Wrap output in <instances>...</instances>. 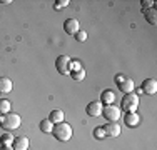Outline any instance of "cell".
Returning <instances> with one entry per match:
<instances>
[{"instance_id":"obj_1","label":"cell","mask_w":157,"mask_h":150,"mask_svg":"<svg viewBox=\"0 0 157 150\" xmlns=\"http://www.w3.org/2000/svg\"><path fill=\"white\" fill-rule=\"evenodd\" d=\"M52 133L59 142H69L72 138V127H70V123H65V122L55 123L54 129H52Z\"/></svg>"},{"instance_id":"obj_2","label":"cell","mask_w":157,"mask_h":150,"mask_svg":"<svg viewBox=\"0 0 157 150\" xmlns=\"http://www.w3.org/2000/svg\"><path fill=\"white\" fill-rule=\"evenodd\" d=\"M139 95H136V93H127V95L122 99L121 102V107L122 110H125L127 114H132V112H136L137 108H139Z\"/></svg>"},{"instance_id":"obj_3","label":"cell","mask_w":157,"mask_h":150,"mask_svg":"<svg viewBox=\"0 0 157 150\" xmlns=\"http://www.w3.org/2000/svg\"><path fill=\"white\" fill-rule=\"evenodd\" d=\"M2 127L7 130V132H12L20 127V115L18 114H12L9 112L7 115H3V120H2Z\"/></svg>"},{"instance_id":"obj_4","label":"cell","mask_w":157,"mask_h":150,"mask_svg":"<svg viewBox=\"0 0 157 150\" xmlns=\"http://www.w3.org/2000/svg\"><path fill=\"white\" fill-rule=\"evenodd\" d=\"M55 67H57L59 73L67 75L72 72V62H70L69 55H59L57 60H55Z\"/></svg>"},{"instance_id":"obj_5","label":"cell","mask_w":157,"mask_h":150,"mask_svg":"<svg viewBox=\"0 0 157 150\" xmlns=\"http://www.w3.org/2000/svg\"><path fill=\"white\" fill-rule=\"evenodd\" d=\"M121 114H122V110L119 107H115V105H107V107L102 108V115L109 122H117L121 118Z\"/></svg>"},{"instance_id":"obj_6","label":"cell","mask_w":157,"mask_h":150,"mask_svg":"<svg viewBox=\"0 0 157 150\" xmlns=\"http://www.w3.org/2000/svg\"><path fill=\"white\" fill-rule=\"evenodd\" d=\"M102 129H104V132H105V137H112V138H115V137H121V133H122L121 125H119V123H115V122H109V123H105V125H104Z\"/></svg>"},{"instance_id":"obj_7","label":"cell","mask_w":157,"mask_h":150,"mask_svg":"<svg viewBox=\"0 0 157 150\" xmlns=\"http://www.w3.org/2000/svg\"><path fill=\"white\" fill-rule=\"evenodd\" d=\"M63 30L67 33H70V35H75L78 30H80V24H78L77 18H67L63 22Z\"/></svg>"},{"instance_id":"obj_8","label":"cell","mask_w":157,"mask_h":150,"mask_svg":"<svg viewBox=\"0 0 157 150\" xmlns=\"http://www.w3.org/2000/svg\"><path fill=\"white\" fill-rule=\"evenodd\" d=\"M142 92L147 93V95H155V92H157L155 78H145L144 84H142Z\"/></svg>"},{"instance_id":"obj_9","label":"cell","mask_w":157,"mask_h":150,"mask_svg":"<svg viewBox=\"0 0 157 150\" xmlns=\"http://www.w3.org/2000/svg\"><path fill=\"white\" fill-rule=\"evenodd\" d=\"M102 102H90L87 105V115L90 117H100L102 115Z\"/></svg>"},{"instance_id":"obj_10","label":"cell","mask_w":157,"mask_h":150,"mask_svg":"<svg viewBox=\"0 0 157 150\" xmlns=\"http://www.w3.org/2000/svg\"><path fill=\"white\" fill-rule=\"evenodd\" d=\"M12 147H13V150H29L30 142H29L27 137H15V138H13Z\"/></svg>"},{"instance_id":"obj_11","label":"cell","mask_w":157,"mask_h":150,"mask_svg":"<svg viewBox=\"0 0 157 150\" xmlns=\"http://www.w3.org/2000/svg\"><path fill=\"white\" fill-rule=\"evenodd\" d=\"M124 122H125L127 127H137V125L140 123V117H139V114H137V112H132V114H125Z\"/></svg>"},{"instance_id":"obj_12","label":"cell","mask_w":157,"mask_h":150,"mask_svg":"<svg viewBox=\"0 0 157 150\" xmlns=\"http://www.w3.org/2000/svg\"><path fill=\"white\" fill-rule=\"evenodd\" d=\"M117 85H119V88H121V92H124L125 95L127 93H132L134 88H136V84H134V80H130V78H124V80Z\"/></svg>"},{"instance_id":"obj_13","label":"cell","mask_w":157,"mask_h":150,"mask_svg":"<svg viewBox=\"0 0 157 150\" xmlns=\"http://www.w3.org/2000/svg\"><path fill=\"white\" fill-rule=\"evenodd\" d=\"M13 88V82L7 77H0V93H10Z\"/></svg>"},{"instance_id":"obj_14","label":"cell","mask_w":157,"mask_h":150,"mask_svg":"<svg viewBox=\"0 0 157 150\" xmlns=\"http://www.w3.org/2000/svg\"><path fill=\"white\" fill-rule=\"evenodd\" d=\"M63 118H65V115H63V110H60V108L52 110L50 115H48V120L52 123H60V122H63Z\"/></svg>"},{"instance_id":"obj_15","label":"cell","mask_w":157,"mask_h":150,"mask_svg":"<svg viewBox=\"0 0 157 150\" xmlns=\"http://www.w3.org/2000/svg\"><path fill=\"white\" fill-rule=\"evenodd\" d=\"M70 77H72L75 82H82V80L85 78V70H84V67L75 65V69H72V72H70Z\"/></svg>"},{"instance_id":"obj_16","label":"cell","mask_w":157,"mask_h":150,"mask_svg":"<svg viewBox=\"0 0 157 150\" xmlns=\"http://www.w3.org/2000/svg\"><path fill=\"white\" fill-rule=\"evenodd\" d=\"M114 100H115V93L112 90H104L102 95H100V102H104L105 105H114Z\"/></svg>"},{"instance_id":"obj_17","label":"cell","mask_w":157,"mask_h":150,"mask_svg":"<svg viewBox=\"0 0 157 150\" xmlns=\"http://www.w3.org/2000/svg\"><path fill=\"white\" fill-rule=\"evenodd\" d=\"M144 13H145V20H147L149 24H152V25H155V24H157V12H155L154 7H152V9L144 10Z\"/></svg>"},{"instance_id":"obj_18","label":"cell","mask_w":157,"mask_h":150,"mask_svg":"<svg viewBox=\"0 0 157 150\" xmlns=\"http://www.w3.org/2000/svg\"><path fill=\"white\" fill-rule=\"evenodd\" d=\"M52 129H54V123H52L48 118L40 122V130H42L44 133H52Z\"/></svg>"},{"instance_id":"obj_19","label":"cell","mask_w":157,"mask_h":150,"mask_svg":"<svg viewBox=\"0 0 157 150\" xmlns=\"http://www.w3.org/2000/svg\"><path fill=\"white\" fill-rule=\"evenodd\" d=\"M10 112V102L7 99H0V115H7Z\"/></svg>"},{"instance_id":"obj_20","label":"cell","mask_w":157,"mask_h":150,"mask_svg":"<svg viewBox=\"0 0 157 150\" xmlns=\"http://www.w3.org/2000/svg\"><path fill=\"white\" fill-rule=\"evenodd\" d=\"M13 144V137L10 133H3L2 135V147H9Z\"/></svg>"},{"instance_id":"obj_21","label":"cell","mask_w":157,"mask_h":150,"mask_svg":"<svg viewBox=\"0 0 157 150\" xmlns=\"http://www.w3.org/2000/svg\"><path fill=\"white\" fill-rule=\"evenodd\" d=\"M94 137L97 138V140H104V138H105V132H104L102 127H97V129L94 130Z\"/></svg>"},{"instance_id":"obj_22","label":"cell","mask_w":157,"mask_h":150,"mask_svg":"<svg viewBox=\"0 0 157 150\" xmlns=\"http://www.w3.org/2000/svg\"><path fill=\"white\" fill-rule=\"evenodd\" d=\"M75 40L77 42H85V40H87V32H85V30H78L75 33Z\"/></svg>"},{"instance_id":"obj_23","label":"cell","mask_w":157,"mask_h":150,"mask_svg":"<svg viewBox=\"0 0 157 150\" xmlns=\"http://www.w3.org/2000/svg\"><path fill=\"white\" fill-rule=\"evenodd\" d=\"M142 7H144V10H147V9H152V5H154L155 2H152V0H142Z\"/></svg>"},{"instance_id":"obj_24","label":"cell","mask_w":157,"mask_h":150,"mask_svg":"<svg viewBox=\"0 0 157 150\" xmlns=\"http://www.w3.org/2000/svg\"><path fill=\"white\" fill-rule=\"evenodd\" d=\"M55 3H57V5H55V7H57V9H62V7H67V5H69V0H57V2H55Z\"/></svg>"},{"instance_id":"obj_25","label":"cell","mask_w":157,"mask_h":150,"mask_svg":"<svg viewBox=\"0 0 157 150\" xmlns=\"http://www.w3.org/2000/svg\"><path fill=\"white\" fill-rule=\"evenodd\" d=\"M124 78H125V77H122V75H117V77H115V82H117V84H121Z\"/></svg>"},{"instance_id":"obj_26","label":"cell","mask_w":157,"mask_h":150,"mask_svg":"<svg viewBox=\"0 0 157 150\" xmlns=\"http://www.w3.org/2000/svg\"><path fill=\"white\" fill-rule=\"evenodd\" d=\"M0 150H13V147H12V145H9V147H2Z\"/></svg>"},{"instance_id":"obj_27","label":"cell","mask_w":157,"mask_h":150,"mask_svg":"<svg viewBox=\"0 0 157 150\" xmlns=\"http://www.w3.org/2000/svg\"><path fill=\"white\" fill-rule=\"evenodd\" d=\"M2 120H3V117H2V115H0V125H2Z\"/></svg>"}]
</instances>
